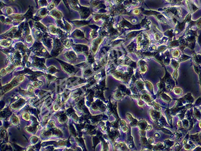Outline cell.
Returning a JSON list of instances; mask_svg holds the SVG:
<instances>
[{"mask_svg": "<svg viewBox=\"0 0 201 151\" xmlns=\"http://www.w3.org/2000/svg\"><path fill=\"white\" fill-rule=\"evenodd\" d=\"M23 118L25 120L28 121L30 119V115L28 113H25L23 115Z\"/></svg>", "mask_w": 201, "mask_h": 151, "instance_id": "obj_1", "label": "cell"}, {"mask_svg": "<svg viewBox=\"0 0 201 151\" xmlns=\"http://www.w3.org/2000/svg\"><path fill=\"white\" fill-rule=\"evenodd\" d=\"M6 70H4V69H3V70H2V71H1V75H2V76H4V75H6Z\"/></svg>", "mask_w": 201, "mask_h": 151, "instance_id": "obj_2", "label": "cell"}, {"mask_svg": "<svg viewBox=\"0 0 201 151\" xmlns=\"http://www.w3.org/2000/svg\"><path fill=\"white\" fill-rule=\"evenodd\" d=\"M23 80H24V78L23 77H20L19 78V81L20 82H22V81H23Z\"/></svg>", "mask_w": 201, "mask_h": 151, "instance_id": "obj_3", "label": "cell"}, {"mask_svg": "<svg viewBox=\"0 0 201 151\" xmlns=\"http://www.w3.org/2000/svg\"><path fill=\"white\" fill-rule=\"evenodd\" d=\"M34 86H35V87H38V86L37 83H35V82L34 83Z\"/></svg>", "mask_w": 201, "mask_h": 151, "instance_id": "obj_4", "label": "cell"}, {"mask_svg": "<svg viewBox=\"0 0 201 151\" xmlns=\"http://www.w3.org/2000/svg\"><path fill=\"white\" fill-rule=\"evenodd\" d=\"M33 90H34V89H33V88H31V89H29V91H30V92H32Z\"/></svg>", "mask_w": 201, "mask_h": 151, "instance_id": "obj_5", "label": "cell"}, {"mask_svg": "<svg viewBox=\"0 0 201 151\" xmlns=\"http://www.w3.org/2000/svg\"><path fill=\"white\" fill-rule=\"evenodd\" d=\"M200 127H201V126H200Z\"/></svg>", "mask_w": 201, "mask_h": 151, "instance_id": "obj_6", "label": "cell"}]
</instances>
